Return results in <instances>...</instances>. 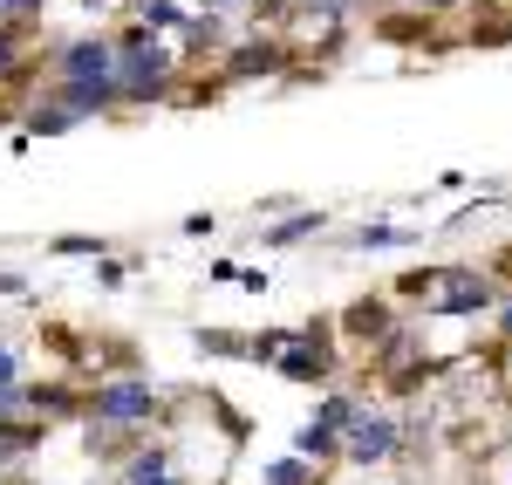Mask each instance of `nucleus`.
<instances>
[{"label": "nucleus", "instance_id": "obj_16", "mask_svg": "<svg viewBox=\"0 0 512 485\" xmlns=\"http://www.w3.org/2000/svg\"><path fill=\"white\" fill-rule=\"evenodd\" d=\"M0 383H14V349L0 342Z\"/></svg>", "mask_w": 512, "mask_h": 485}, {"label": "nucleus", "instance_id": "obj_18", "mask_svg": "<svg viewBox=\"0 0 512 485\" xmlns=\"http://www.w3.org/2000/svg\"><path fill=\"white\" fill-rule=\"evenodd\" d=\"M499 328H506V335H512V301H506V308H499Z\"/></svg>", "mask_w": 512, "mask_h": 485}, {"label": "nucleus", "instance_id": "obj_19", "mask_svg": "<svg viewBox=\"0 0 512 485\" xmlns=\"http://www.w3.org/2000/svg\"><path fill=\"white\" fill-rule=\"evenodd\" d=\"M417 7H458V0H417Z\"/></svg>", "mask_w": 512, "mask_h": 485}, {"label": "nucleus", "instance_id": "obj_1", "mask_svg": "<svg viewBox=\"0 0 512 485\" xmlns=\"http://www.w3.org/2000/svg\"><path fill=\"white\" fill-rule=\"evenodd\" d=\"M164 82H171V41L158 35V28H130V35L117 41V89L123 103H151Z\"/></svg>", "mask_w": 512, "mask_h": 485}, {"label": "nucleus", "instance_id": "obj_4", "mask_svg": "<svg viewBox=\"0 0 512 485\" xmlns=\"http://www.w3.org/2000/svg\"><path fill=\"white\" fill-rule=\"evenodd\" d=\"M55 69H62V82H117V41H103V35L69 41Z\"/></svg>", "mask_w": 512, "mask_h": 485}, {"label": "nucleus", "instance_id": "obj_20", "mask_svg": "<svg viewBox=\"0 0 512 485\" xmlns=\"http://www.w3.org/2000/svg\"><path fill=\"white\" fill-rule=\"evenodd\" d=\"M82 7H103V0H82Z\"/></svg>", "mask_w": 512, "mask_h": 485}, {"label": "nucleus", "instance_id": "obj_8", "mask_svg": "<svg viewBox=\"0 0 512 485\" xmlns=\"http://www.w3.org/2000/svg\"><path fill=\"white\" fill-rule=\"evenodd\" d=\"M294 451H301V458H315V465H328V458L342 451V431H335V424H321V417H308V424L294 431Z\"/></svg>", "mask_w": 512, "mask_h": 485}, {"label": "nucleus", "instance_id": "obj_15", "mask_svg": "<svg viewBox=\"0 0 512 485\" xmlns=\"http://www.w3.org/2000/svg\"><path fill=\"white\" fill-rule=\"evenodd\" d=\"M14 69V35H7V21H0V76Z\"/></svg>", "mask_w": 512, "mask_h": 485}, {"label": "nucleus", "instance_id": "obj_13", "mask_svg": "<svg viewBox=\"0 0 512 485\" xmlns=\"http://www.w3.org/2000/svg\"><path fill=\"white\" fill-rule=\"evenodd\" d=\"M28 123H35V130H48V137H55V130H69V123H76V117H69V110H62V103H55V110H35V117H28Z\"/></svg>", "mask_w": 512, "mask_h": 485}, {"label": "nucleus", "instance_id": "obj_11", "mask_svg": "<svg viewBox=\"0 0 512 485\" xmlns=\"http://www.w3.org/2000/svg\"><path fill=\"white\" fill-rule=\"evenodd\" d=\"M308 233H321V212H294L287 226H274V233H267V246H294V240H308Z\"/></svg>", "mask_w": 512, "mask_h": 485}, {"label": "nucleus", "instance_id": "obj_3", "mask_svg": "<svg viewBox=\"0 0 512 485\" xmlns=\"http://www.w3.org/2000/svg\"><path fill=\"white\" fill-rule=\"evenodd\" d=\"M342 458L349 465H383V458H396V424L376 417V410H355L349 431H342Z\"/></svg>", "mask_w": 512, "mask_h": 485}, {"label": "nucleus", "instance_id": "obj_7", "mask_svg": "<svg viewBox=\"0 0 512 485\" xmlns=\"http://www.w3.org/2000/svg\"><path fill=\"white\" fill-rule=\"evenodd\" d=\"M123 485H185V479L171 472V451L151 445V451H137V458L123 465Z\"/></svg>", "mask_w": 512, "mask_h": 485}, {"label": "nucleus", "instance_id": "obj_6", "mask_svg": "<svg viewBox=\"0 0 512 485\" xmlns=\"http://www.w3.org/2000/svg\"><path fill=\"white\" fill-rule=\"evenodd\" d=\"M274 363H280V376H294V383H315V376H328V342H321V328H315V335H287Z\"/></svg>", "mask_w": 512, "mask_h": 485}, {"label": "nucleus", "instance_id": "obj_9", "mask_svg": "<svg viewBox=\"0 0 512 485\" xmlns=\"http://www.w3.org/2000/svg\"><path fill=\"white\" fill-rule=\"evenodd\" d=\"M280 69V41H246L233 48V76H274Z\"/></svg>", "mask_w": 512, "mask_h": 485}, {"label": "nucleus", "instance_id": "obj_17", "mask_svg": "<svg viewBox=\"0 0 512 485\" xmlns=\"http://www.w3.org/2000/svg\"><path fill=\"white\" fill-rule=\"evenodd\" d=\"M198 7H212V14H226V7H246V0H198Z\"/></svg>", "mask_w": 512, "mask_h": 485}, {"label": "nucleus", "instance_id": "obj_10", "mask_svg": "<svg viewBox=\"0 0 512 485\" xmlns=\"http://www.w3.org/2000/svg\"><path fill=\"white\" fill-rule=\"evenodd\" d=\"M260 485H315V458H301V451H294V458H274V465L260 472Z\"/></svg>", "mask_w": 512, "mask_h": 485}, {"label": "nucleus", "instance_id": "obj_14", "mask_svg": "<svg viewBox=\"0 0 512 485\" xmlns=\"http://www.w3.org/2000/svg\"><path fill=\"white\" fill-rule=\"evenodd\" d=\"M41 0H0V21H21V14H35Z\"/></svg>", "mask_w": 512, "mask_h": 485}, {"label": "nucleus", "instance_id": "obj_5", "mask_svg": "<svg viewBox=\"0 0 512 485\" xmlns=\"http://www.w3.org/2000/svg\"><path fill=\"white\" fill-rule=\"evenodd\" d=\"M151 410H158V390H151V383H130V376H123V383H103V390H96V417H103V424H144Z\"/></svg>", "mask_w": 512, "mask_h": 485}, {"label": "nucleus", "instance_id": "obj_12", "mask_svg": "<svg viewBox=\"0 0 512 485\" xmlns=\"http://www.w3.org/2000/svg\"><path fill=\"white\" fill-rule=\"evenodd\" d=\"M403 240H410L403 226H362V233H355V246H403Z\"/></svg>", "mask_w": 512, "mask_h": 485}, {"label": "nucleus", "instance_id": "obj_2", "mask_svg": "<svg viewBox=\"0 0 512 485\" xmlns=\"http://www.w3.org/2000/svg\"><path fill=\"white\" fill-rule=\"evenodd\" d=\"M403 294H417L431 315H478V308H492L499 294L485 274H465V267H444V274H410Z\"/></svg>", "mask_w": 512, "mask_h": 485}]
</instances>
